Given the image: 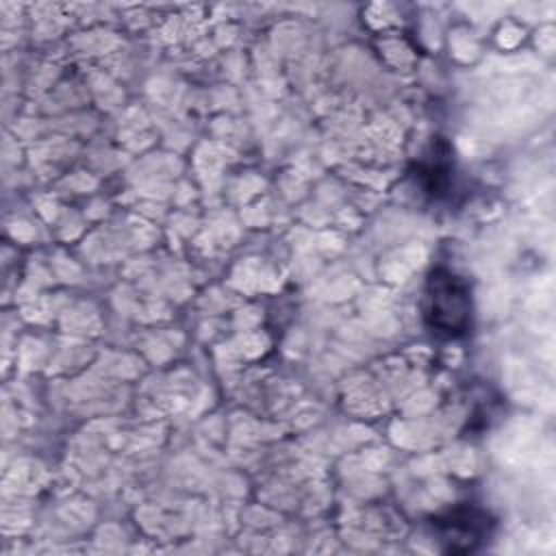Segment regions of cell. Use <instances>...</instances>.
<instances>
[{
	"instance_id": "6da1fadb",
	"label": "cell",
	"mask_w": 556,
	"mask_h": 556,
	"mask_svg": "<svg viewBox=\"0 0 556 556\" xmlns=\"http://www.w3.org/2000/svg\"><path fill=\"white\" fill-rule=\"evenodd\" d=\"M424 319L428 328L447 339L463 337L471 326L469 285L452 269L430 271L424 291Z\"/></svg>"
},
{
	"instance_id": "7a4b0ae2",
	"label": "cell",
	"mask_w": 556,
	"mask_h": 556,
	"mask_svg": "<svg viewBox=\"0 0 556 556\" xmlns=\"http://www.w3.org/2000/svg\"><path fill=\"white\" fill-rule=\"evenodd\" d=\"M491 517L476 506H456L434 517V539L443 552L467 554L478 549L491 536Z\"/></svg>"
}]
</instances>
